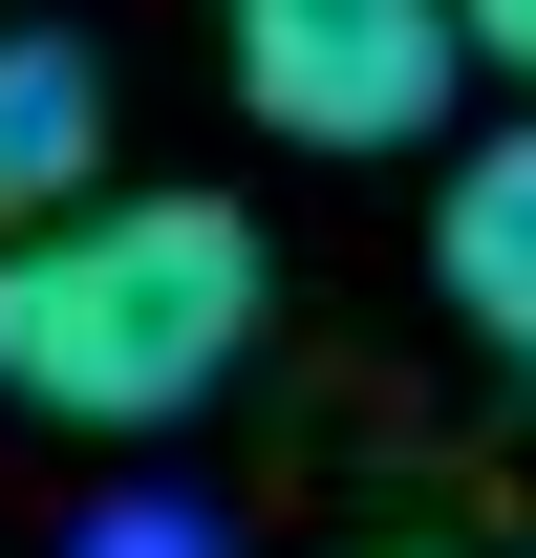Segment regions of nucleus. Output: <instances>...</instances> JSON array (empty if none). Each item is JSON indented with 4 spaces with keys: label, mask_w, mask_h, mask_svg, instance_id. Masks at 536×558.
<instances>
[{
    "label": "nucleus",
    "mask_w": 536,
    "mask_h": 558,
    "mask_svg": "<svg viewBox=\"0 0 536 558\" xmlns=\"http://www.w3.org/2000/svg\"><path fill=\"white\" fill-rule=\"evenodd\" d=\"M236 22V108L279 150H429L451 130V0H215Z\"/></svg>",
    "instance_id": "obj_2"
},
{
    "label": "nucleus",
    "mask_w": 536,
    "mask_h": 558,
    "mask_svg": "<svg viewBox=\"0 0 536 558\" xmlns=\"http://www.w3.org/2000/svg\"><path fill=\"white\" fill-rule=\"evenodd\" d=\"M86 172H108V65L86 44H0V236L86 215Z\"/></svg>",
    "instance_id": "obj_4"
},
{
    "label": "nucleus",
    "mask_w": 536,
    "mask_h": 558,
    "mask_svg": "<svg viewBox=\"0 0 536 558\" xmlns=\"http://www.w3.org/2000/svg\"><path fill=\"white\" fill-rule=\"evenodd\" d=\"M429 279H451V323L536 387V130L451 150V215H429Z\"/></svg>",
    "instance_id": "obj_3"
},
{
    "label": "nucleus",
    "mask_w": 536,
    "mask_h": 558,
    "mask_svg": "<svg viewBox=\"0 0 536 558\" xmlns=\"http://www.w3.org/2000/svg\"><path fill=\"white\" fill-rule=\"evenodd\" d=\"M343 558H407V537H343Z\"/></svg>",
    "instance_id": "obj_6"
},
{
    "label": "nucleus",
    "mask_w": 536,
    "mask_h": 558,
    "mask_svg": "<svg viewBox=\"0 0 536 558\" xmlns=\"http://www.w3.org/2000/svg\"><path fill=\"white\" fill-rule=\"evenodd\" d=\"M451 44H472L494 86H536V0H451Z\"/></svg>",
    "instance_id": "obj_5"
},
{
    "label": "nucleus",
    "mask_w": 536,
    "mask_h": 558,
    "mask_svg": "<svg viewBox=\"0 0 536 558\" xmlns=\"http://www.w3.org/2000/svg\"><path fill=\"white\" fill-rule=\"evenodd\" d=\"M258 344V215L236 194H86L0 236V387L44 429H172Z\"/></svg>",
    "instance_id": "obj_1"
}]
</instances>
